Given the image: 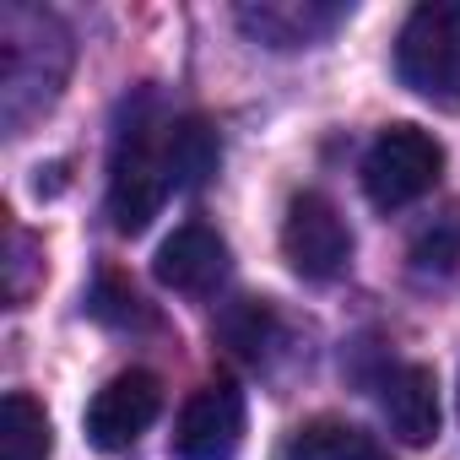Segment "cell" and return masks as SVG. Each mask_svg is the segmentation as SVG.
Listing matches in <instances>:
<instances>
[{"mask_svg": "<svg viewBox=\"0 0 460 460\" xmlns=\"http://www.w3.org/2000/svg\"><path fill=\"white\" fill-rule=\"evenodd\" d=\"M157 411H163V385H157V374L125 368V374H114V379L93 395V406H87V438H93L98 449L119 455V449H130V444L157 422Z\"/></svg>", "mask_w": 460, "mask_h": 460, "instance_id": "52a82bcc", "label": "cell"}, {"mask_svg": "<svg viewBox=\"0 0 460 460\" xmlns=\"http://www.w3.org/2000/svg\"><path fill=\"white\" fill-rule=\"evenodd\" d=\"M239 449H244V395L227 379L200 385L179 411L173 455L179 460H239Z\"/></svg>", "mask_w": 460, "mask_h": 460, "instance_id": "8992f818", "label": "cell"}, {"mask_svg": "<svg viewBox=\"0 0 460 460\" xmlns=\"http://www.w3.org/2000/svg\"><path fill=\"white\" fill-rule=\"evenodd\" d=\"M379 411L401 444H433L438 433V379L428 363H395L379 374Z\"/></svg>", "mask_w": 460, "mask_h": 460, "instance_id": "30bf717a", "label": "cell"}, {"mask_svg": "<svg viewBox=\"0 0 460 460\" xmlns=\"http://www.w3.org/2000/svg\"><path fill=\"white\" fill-rule=\"evenodd\" d=\"M179 130H184V119L163 114L152 93H141L130 103V114L114 136V157H109V217L119 234H141L163 211V200L173 190H184Z\"/></svg>", "mask_w": 460, "mask_h": 460, "instance_id": "6da1fadb", "label": "cell"}, {"mask_svg": "<svg viewBox=\"0 0 460 460\" xmlns=\"http://www.w3.org/2000/svg\"><path fill=\"white\" fill-rule=\"evenodd\" d=\"M277 460H390V449H385L368 428H358V422L314 417V422H298V428L282 438Z\"/></svg>", "mask_w": 460, "mask_h": 460, "instance_id": "8fae6325", "label": "cell"}, {"mask_svg": "<svg viewBox=\"0 0 460 460\" xmlns=\"http://www.w3.org/2000/svg\"><path fill=\"white\" fill-rule=\"evenodd\" d=\"M222 336L239 347V358H250V363H271V352H277V341H282V320L271 314V304L244 298L234 314L222 320Z\"/></svg>", "mask_w": 460, "mask_h": 460, "instance_id": "5bb4252c", "label": "cell"}, {"mask_svg": "<svg viewBox=\"0 0 460 460\" xmlns=\"http://www.w3.org/2000/svg\"><path fill=\"white\" fill-rule=\"evenodd\" d=\"M87 309H93L103 325H130V320H141V298H136V293H130L119 277H103Z\"/></svg>", "mask_w": 460, "mask_h": 460, "instance_id": "9a60e30c", "label": "cell"}, {"mask_svg": "<svg viewBox=\"0 0 460 460\" xmlns=\"http://www.w3.org/2000/svg\"><path fill=\"white\" fill-rule=\"evenodd\" d=\"M282 255H288V266L304 282H336L347 271V261H352V227H347V217L320 190L293 195V206L282 217Z\"/></svg>", "mask_w": 460, "mask_h": 460, "instance_id": "5b68a950", "label": "cell"}, {"mask_svg": "<svg viewBox=\"0 0 460 460\" xmlns=\"http://www.w3.org/2000/svg\"><path fill=\"white\" fill-rule=\"evenodd\" d=\"M395 76L433 109H460V0H422L395 39Z\"/></svg>", "mask_w": 460, "mask_h": 460, "instance_id": "3957f363", "label": "cell"}, {"mask_svg": "<svg viewBox=\"0 0 460 460\" xmlns=\"http://www.w3.org/2000/svg\"><path fill=\"white\" fill-rule=\"evenodd\" d=\"M76 60L71 28L44 6H0V119L12 136H22L66 87Z\"/></svg>", "mask_w": 460, "mask_h": 460, "instance_id": "7a4b0ae2", "label": "cell"}, {"mask_svg": "<svg viewBox=\"0 0 460 460\" xmlns=\"http://www.w3.org/2000/svg\"><path fill=\"white\" fill-rule=\"evenodd\" d=\"M49 449H55V428L44 406L12 390L6 406H0V460H49Z\"/></svg>", "mask_w": 460, "mask_h": 460, "instance_id": "7c38bea8", "label": "cell"}, {"mask_svg": "<svg viewBox=\"0 0 460 460\" xmlns=\"http://www.w3.org/2000/svg\"><path fill=\"white\" fill-rule=\"evenodd\" d=\"M438 173H444V146L422 125H390L363 157V190L379 211H401L422 200L438 184Z\"/></svg>", "mask_w": 460, "mask_h": 460, "instance_id": "277c9868", "label": "cell"}, {"mask_svg": "<svg viewBox=\"0 0 460 460\" xmlns=\"http://www.w3.org/2000/svg\"><path fill=\"white\" fill-rule=\"evenodd\" d=\"M406 255H411L417 277H455L460 271V200H449L428 222H417Z\"/></svg>", "mask_w": 460, "mask_h": 460, "instance_id": "4fadbf2b", "label": "cell"}, {"mask_svg": "<svg viewBox=\"0 0 460 460\" xmlns=\"http://www.w3.org/2000/svg\"><path fill=\"white\" fill-rule=\"evenodd\" d=\"M234 17L266 49H309L331 39L352 17V6H341V0H250Z\"/></svg>", "mask_w": 460, "mask_h": 460, "instance_id": "ba28073f", "label": "cell"}, {"mask_svg": "<svg viewBox=\"0 0 460 460\" xmlns=\"http://www.w3.org/2000/svg\"><path fill=\"white\" fill-rule=\"evenodd\" d=\"M152 271L173 293H190V298L217 293L222 277H227V244H222V234H211L206 222H184V227H173V234L163 239Z\"/></svg>", "mask_w": 460, "mask_h": 460, "instance_id": "9c48e42d", "label": "cell"}, {"mask_svg": "<svg viewBox=\"0 0 460 460\" xmlns=\"http://www.w3.org/2000/svg\"><path fill=\"white\" fill-rule=\"evenodd\" d=\"M28 266H33V239L22 234V227H12V261H6V298L12 304H22L28 298Z\"/></svg>", "mask_w": 460, "mask_h": 460, "instance_id": "2e32d148", "label": "cell"}]
</instances>
